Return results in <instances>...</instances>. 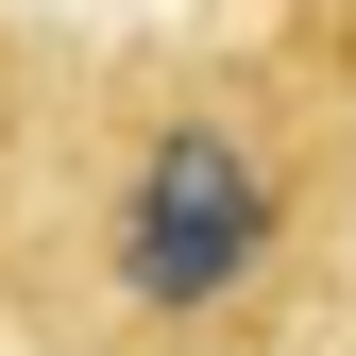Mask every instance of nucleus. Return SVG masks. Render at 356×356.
<instances>
[{
  "label": "nucleus",
  "mask_w": 356,
  "mask_h": 356,
  "mask_svg": "<svg viewBox=\"0 0 356 356\" xmlns=\"http://www.w3.org/2000/svg\"><path fill=\"white\" fill-rule=\"evenodd\" d=\"M356 339V0L68 34L0 238V356H339Z\"/></svg>",
  "instance_id": "f257e3e1"
},
{
  "label": "nucleus",
  "mask_w": 356,
  "mask_h": 356,
  "mask_svg": "<svg viewBox=\"0 0 356 356\" xmlns=\"http://www.w3.org/2000/svg\"><path fill=\"white\" fill-rule=\"evenodd\" d=\"M51 68H68V34L0 17V238H17V187H34V119H51Z\"/></svg>",
  "instance_id": "f03ea898"
},
{
  "label": "nucleus",
  "mask_w": 356,
  "mask_h": 356,
  "mask_svg": "<svg viewBox=\"0 0 356 356\" xmlns=\"http://www.w3.org/2000/svg\"><path fill=\"white\" fill-rule=\"evenodd\" d=\"M339 356H356V339H339Z\"/></svg>",
  "instance_id": "7ed1b4c3"
}]
</instances>
